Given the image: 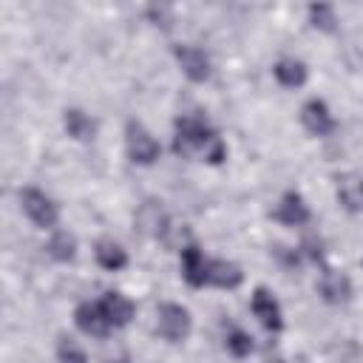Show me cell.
<instances>
[{
  "label": "cell",
  "mask_w": 363,
  "mask_h": 363,
  "mask_svg": "<svg viewBox=\"0 0 363 363\" xmlns=\"http://www.w3.org/2000/svg\"><path fill=\"white\" fill-rule=\"evenodd\" d=\"M94 258H96V264L105 269V272H119V269H125L128 267V250L119 244V241H113V238H99L96 244H94Z\"/></svg>",
  "instance_id": "17"
},
{
  "label": "cell",
  "mask_w": 363,
  "mask_h": 363,
  "mask_svg": "<svg viewBox=\"0 0 363 363\" xmlns=\"http://www.w3.org/2000/svg\"><path fill=\"white\" fill-rule=\"evenodd\" d=\"M179 269L187 286L201 289L207 286V272H210V255H204V250L196 241H187L179 252Z\"/></svg>",
  "instance_id": "10"
},
{
  "label": "cell",
  "mask_w": 363,
  "mask_h": 363,
  "mask_svg": "<svg viewBox=\"0 0 363 363\" xmlns=\"http://www.w3.org/2000/svg\"><path fill=\"white\" fill-rule=\"evenodd\" d=\"M318 295L323 303L329 306H346L354 295V286H352V278L343 272V269H332V267H320V275H318V284H315Z\"/></svg>",
  "instance_id": "5"
},
{
  "label": "cell",
  "mask_w": 363,
  "mask_h": 363,
  "mask_svg": "<svg viewBox=\"0 0 363 363\" xmlns=\"http://www.w3.org/2000/svg\"><path fill=\"white\" fill-rule=\"evenodd\" d=\"M57 360L60 363H88V352L74 340V337H68V335H60L57 337Z\"/></svg>",
  "instance_id": "21"
},
{
  "label": "cell",
  "mask_w": 363,
  "mask_h": 363,
  "mask_svg": "<svg viewBox=\"0 0 363 363\" xmlns=\"http://www.w3.org/2000/svg\"><path fill=\"white\" fill-rule=\"evenodd\" d=\"M267 363H286L281 354H272V357H267Z\"/></svg>",
  "instance_id": "25"
},
{
  "label": "cell",
  "mask_w": 363,
  "mask_h": 363,
  "mask_svg": "<svg viewBox=\"0 0 363 363\" xmlns=\"http://www.w3.org/2000/svg\"><path fill=\"white\" fill-rule=\"evenodd\" d=\"M224 349L233 354V357H250L252 354V349H255V343H252V335L247 332V329H241V326H227L224 329Z\"/></svg>",
  "instance_id": "19"
},
{
  "label": "cell",
  "mask_w": 363,
  "mask_h": 363,
  "mask_svg": "<svg viewBox=\"0 0 363 363\" xmlns=\"http://www.w3.org/2000/svg\"><path fill=\"white\" fill-rule=\"evenodd\" d=\"M145 17H147L156 28H164V31L173 26V9H170V6H164V3H159V6H156V3H153V6H147V9H145Z\"/></svg>",
  "instance_id": "23"
},
{
  "label": "cell",
  "mask_w": 363,
  "mask_h": 363,
  "mask_svg": "<svg viewBox=\"0 0 363 363\" xmlns=\"http://www.w3.org/2000/svg\"><path fill=\"white\" fill-rule=\"evenodd\" d=\"M99 306H102V312L113 329H125L136 315V303L119 289H105L99 298Z\"/></svg>",
  "instance_id": "12"
},
{
  "label": "cell",
  "mask_w": 363,
  "mask_h": 363,
  "mask_svg": "<svg viewBox=\"0 0 363 363\" xmlns=\"http://www.w3.org/2000/svg\"><path fill=\"white\" fill-rule=\"evenodd\" d=\"M193 332V315L176 301H164L156 309V335L167 343H184Z\"/></svg>",
  "instance_id": "3"
},
{
  "label": "cell",
  "mask_w": 363,
  "mask_h": 363,
  "mask_svg": "<svg viewBox=\"0 0 363 363\" xmlns=\"http://www.w3.org/2000/svg\"><path fill=\"white\" fill-rule=\"evenodd\" d=\"M62 128L74 142H94L99 133V122L85 113L82 108H65L62 111Z\"/></svg>",
  "instance_id": "13"
},
{
  "label": "cell",
  "mask_w": 363,
  "mask_h": 363,
  "mask_svg": "<svg viewBox=\"0 0 363 363\" xmlns=\"http://www.w3.org/2000/svg\"><path fill=\"white\" fill-rule=\"evenodd\" d=\"M173 153L182 159L221 164L227 159V145L204 113H179L173 119Z\"/></svg>",
  "instance_id": "1"
},
{
  "label": "cell",
  "mask_w": 363,
  "mask_h": 363,
  "mask_svg": "<svg viewBox=\"0 0 363 363\" xmlns=\"http://www.w3.org/2000/svg\"><path fill=\"white\" fill-rule=\"evenodd\" d=\"M244 284V269L235 261L227 258H210V272H207V286L216 289H238Z\"/></svg>",
  "instance_id": "14"
},
{
  "label": "cell",
  "mask_w": 363,
  "mask_h": 363,
  "mask_svg": "<svg viewBox=\"0 0 363 363\" xmlns=\"http://www.w3.org/2000/svg\"><path fill=\"white\" fill-rule=\"evenodd\" d=\"M17 199H20V210L23 216L37 227V230H57L60 227V204L43 193L40 187H20L17 190Z\"/></svg>",
  "instance_id": "2"
},
{
  "label": "cell",
  "mask_w": 363,
  "mask_h": 363,
  "mask_svg": "<svg viewBox=\"0 0 363 363\" xmlns=\"http://www.w3.org/2000/svg\"><path fill=\"white\" fill-rule=\"evenodd\" d=\"M306 17H309V26L323 31V34H335L337 31V11L329 3H312L306 9Z\"/></svg>",
  "instance_id": "20"
},
{
  "label": "cell",
  "mask_w": 363,
  "mask_h": 363,
  "mask_svg": "<svg viewBox=\"0 0 363 363\" xmlns=\"http://www.w3.org/2000/svg\"><path fill=\"white\" fill-rule=\"evenodd\" d=\"M125 153L133 164L147 167L162 156V145L139 119H128L125 122Z\"/></svg>",
  "instance_id": "4"
},
{
  "label": "cell",
  "mask_w": 363,
  "mask_h": 363,
  "mask_svg": "<svg viewBox=\"0 0 363 363\" xmlns=\"http://www.w3.org/2000/svg\"><path fill=\"white\" fill-rule=\"evenodd\" d=\"M136 227H139L145 235H150V238H164V233H167V227H170V218H167V213H164L162 204L145 201V204L136 210Z\"/></svg>",
  "instance_id": "15"
},
{
  "label": "cell",
  "mask_w": 363,
  "mask_h": 363,
  "mask_svg": "<svg viewBox=\"0 0 363 363\" xmlns=\"http://www.w3.org/2000/svg\"><path fill=\"white\" fill-rule=\"evenodd\" d=\"M357 207L363 210V179L357 182Z\"/></svg>",
  "instance_id": "24"
},
{
  "label": "cell",
  "mask_w": 363,
  "mask_h": 363,
  "mask_svg": "<svg viewBox=\"0 0 363 363\" xmlns=\"http://www.w3.org/2000/svg\"><path fill=\"white\" fill-rule=\"evenodd\" d=\"M74 323H77V329H79L82 335H88V337H108V335L113 332V326L108 323V318H105L99 301H82V303H77V309H74Z\"/></svg>",
  "instance_id": "11"
},
{
  "label": "cell",
  "mask_w": 363,
  "mask_h": 363,
  "mask_svg": "<svg viewBox=\"0 0 363 363\" xmlns=\"http://www.w3.org/2000/svg\"><path fill=\"white\" fill-rule=\"evenodd\" d=\"M77 250H79L77 247V238L68 230H54L51 238H48V244H45L48 258H54L57 264H71L77 258Z\"/></svg>",
  "instance_id": "18"
},
{
  "label": "cell",
  "mask_w": 363,
  "mask_h": 363,
  "mask_svg": "<svg viewBox=\"0 0 363 363\" xmlns=\"http://www.w3.org/2000/svg\"><path fill=\"white\" fill-rule=\"evenodd\" d=\"M173 60L179 62L182 74L190 79V82H207L213 77V60L204 48L193 45V43H179L173 45Z\"/></svg>",
  "instance_id": "6"
},
{
  "label": "cell",
  "mask_w": 363,
  "mask_h": 363,
  "mask_svg": "<svg viewBox=\"0 0 363 363\" xmlns=\"http://www.w3.org/2000/svg\"><path fill=\"white\" fill-rule=\"evenodd\" d=\"M301 125L315 139H329L337 130V119H335L332 108L318 96H312L301 105Z\"/></svg>",
  "instance_id": "7"
},
{
  "label": "cell",
  "mask_w": 363,
  "mask_h": 363,
  "mask_svg": "<svg viewBox=\"0 0 363 363\" xmlns=\"http://www.w3.org/2000/svg\"><path fill=\"white\" fill-rule=\"evenodd\" d=\"M272 77L281 88H303L306 79H309V68L303 60H295V57H281L275 65H272Z\"/></svg>",
  "instance_id": "16"
},
{
  "label": "cell",
  "mask_w": 363,
  "mask_h": 363,
  "mask_svg": "<svg viewBox=\"0 0 363 363\" xmlns=\"http://www.w3.org/2000/svg\"><path fill=\"white\" fill-rule=\"evenodd\" d=\"M298 255L303 261H312V264L323 267V241H320V235H306L301 241V247H298Z\"/></svg>",
  "instance_id": "22"
},
{
  "label": "cell",
  "mask_w": 363,
  "mask_h": 363,
  "mask_svg": "<svg viewBox=\"0 0 363 363\" xmlns=\"http://www.w3.org/2000/svg\"><path fill=\"white\" fill-rule=\"evenodd\" d=\"M250 309L255 315V320L269 332V335H278L284 329V309H281V301L275 298V292H269L267 286H255L252 295H250Z\"/></svg>",
  "instance_id": "8"
},
{
  "label": "cell",
  "mask_w": 363,
  "mask_h": 363,
  "mask_svg": "<svg viewBox=\"0 0 363 363\" xmlns=\"http://www.w3.org/2000/svg\"><path fill=\"white\" fill-rule=\"evenodd\" d=\"M269 216H272V221H278L284 227H303L312 221V210L298 190H284L281 199L275 201V207L269 210Z\"/></svg>",
  "instance_id": "9"
}]
</instances>
